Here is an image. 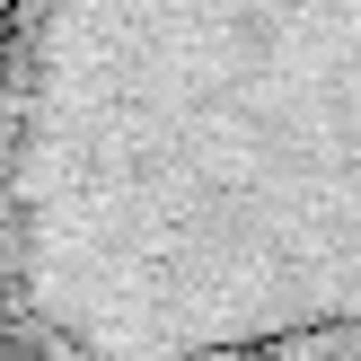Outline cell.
<instances>
[{
    "label": "cell",
    "mask_w": 361,
    "mask_h": 361,
    "mask_svg": "<svg viewBox=\"0 0 361 361\" xmlns=\"http://www.w3.org/2000/svg\"><path fill=\"white\" fill-rule=\"evenodd\" d=\"M0 335L35 361H361V0H27Z\"/></svg>",
    "instance_id": "cell-1"
},
{
    "label": "cell",
    "mask_w": 361,
    "mask_h": 361,
    "mask_svg": "<svg viewBox=\"0 0 361 361\" xmlns=\"http://www.w3.org/2000/svg\"><path fill=\"white\" fill-rule=\"evenodd\" d=\"M18 18H27V0H0V88H9V53H18Z\"/></svg>",
    "instance_id": "cell-2"
},
{
    "label": "cell",
    "mask_w": 361,
    "mask_h": 361,
    "mask_svg": "<svg viewBox=\"0 0 361 361\" xmlns=\"http://www.w3.org/2000/svg\"><path fill=\"white\" fill-rule=\"evenodd\" d=\"M0 361H35V353H27V344H9V335H0Z\"/></svg>",
    "instance_id": "cell-3"
}]
</instances>
